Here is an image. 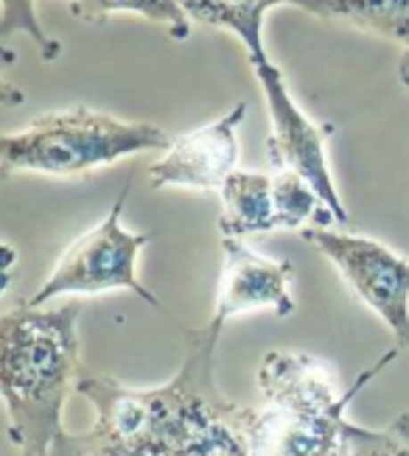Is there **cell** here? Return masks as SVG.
Here are the masks:
<instances>
[{
	"label": "cell",
	"instance_id": "e0dca14e",
	"mask_svg": "<svg viewBox=\"0 0 409 456\" xmlns=\"http://www.w3.org/2000/svg\"><path fill=\"white\" fill-rule=\"evenodd\" d=\"M48 456H82V451L76 448V440H73V434H62L60 440L53 443V448H51V453Z\"/></svg>",
	"mask_w": 409,
	"mask_h": 456
},
{
	"label": "cell",
	"instance_id": "8fae6325",
	"mask_svg": "<svg viewBox=\"0 0 409 456\" xmlns=\"http://www.w3.org/2000/svg\"><path fill=\"white\" fill-rule=\"evenodd\" d=\"M291 6L409 48V0H291Z\"/></svg>",
	"mask_w": 409,
	"mask_h": 456
},
{
	"label": "cell",
	"instance_id": "9a60e30c",
	"mask_svg": "<svg viewBox=\"0 0 409 456\" xmlns=\"http://www.w3.org/2000/svg\"><path fill=\"white\" fill-rule=\"evenodd\" d=\"M12 34H26L45 62H53L62 53V45L37 20L34 0H0V39L6 43Z\"/></svg>",
	"mask_w": 409,
	"mask_h": 456
},
{
	"label": "cell",
	"instance_id": "30bf717a",
	"mask_svg": "<svg viewBox=\"0 0 409 456\" xmlns=\"http://www.w3.org/2000/svg\"><path fill=\"white\" fill-rule=\"evenodd\" d=\"M222 238H244L252 232L278 230L272 205V176L261 171H233L219 191Z\"/></svg>",
	"mask_w": 409,
	"mask_h": 456
},
{
	"label": "cell",
	"instance_id": "9c48e42d",
	"mask_svg": "<svg viewBox=\"0 0 409 456\" xmlns=\"http://www.w3.org/2000/svg\"><path fill=\"white\" fill-rule=\"evenodd\" d=\"M291 277V261H269L239 238H222V272L213 320L227 322L247 311H272L278 316L295 314V300L289 294Z\"/></svg>",
	"mask_w": 409,
	"mask_h": 456
},
{
	"label": "cell",
	"instance_id": "4fadbf2b",
	"mask_svg": "<svg viewBox=\"0 0 409 456\" xmlns=\"http://www.w3.org/2000/svg\"><path fill=\"white\" fill-rule=\"evenodd\" d=\"M70 14L90 26H102L112 14H138L151 23L168 28L174 39H185L191 34V17L180 6V0H68Z\"/></svg>",
	"mask_w": 409,
	"mask_h": 456
},
{
	"label": "cell",
	"instance_id": "ba28073f",
	"mask_svg": "<svg viewBox=\"0 0 409 456\" xmlns=\"http://www.w3.org/2000/svg\"><path fill=\"white\" fill-rule=\"evenodd\" d=\"M244 118L247 102H239L217 121L180 134L149 168V183L154 188H193L219 193L227 176L239 171V126L244 124Z\"/></svg>",
	"mask_w": 409,
	"mask_h": 456
},
{
	"label": "cell",
	"instance_id": "6da1fadb",
	"mask_svg": "<svg viewBox=\"0 0 409 456\" xmlns=\"http://www.w3.org/2000/svg\"><path fill=\"white\" fill-rule=\"evenodd\" d=\"M225 322L185 330V355L160 387H127L82 370L76 392L95 409V423L73 434L82 456H247L256 409L233 403L217 381Z\"/></svg>",
	"mask_w": 409,
	"mask_h": 456
},
{
	"label": "cell",
	"instance_id": "52a82bcc",
	"mask_svg": "<svg viewBox=\"0 0 409 456\" xmlns=\"http://www.w3.org/2000/svg\"><path fill=\"white\" fill-rule=\"evenodd\" d=\"M249 68L256 73L261 93L266 98L272 132L266 137V154L272 166L278 171L289 168L298 171L303 180L317 191L331 219L339 224H348V210L342 205V196L337 191L334 176L328 168V154H325V129L317 126L311 118L295 104L278 65L269 56L249 59Z\"/></svg>",
	"mask_w": 409,
	"mask_h": 456
},
{
	"label": "cell",
	"instance_id": "8992f818",
	"mask_svg": "<svg viewBox=\"0 0 409 456\" xmlns=\"http://www.w3.org/2000/svg\"><path fill=\"white\" fill-rule=\"evenodd\" d=\"M303 241L334 266L348 289L373 311L409 350V257L398 255L376 238L306 227Z\"/></svg>",
	"mask_w": 409,
	"mask_h": 456
},
{
	"label": "cell",
	"instance_id": "ac0fdd59",
	"mask_svg": "<svg viewBox=\"0 0 409 456\" xmlns=\"http://www.w3.org/2000/svg\"><path fill=\"white\" fill-rule=\"evenodd\" d=\"M398 78H401V85H404V87H409V48L404 51L401 62H398Z\"/></svg>",
	"mask_w": 409,
	"mask_h": 456
},
{
	"label": "cell",
	"instance_id": "5bb4252c",
	"mask_svg": "<svg viewBox=\"0 0 409 456\" xmlns=\"http://www.w3.org/2000/svg\"><path fill=\"white\" fill-rule=\"evenodd\" d=\"M272 205H275L278 230H298L308 219H315L317 210L328 213L317 191L311 188L298 171H289V168L272 176Z\"/></svg>",
	"mask_w": 409,
	"mask_h": 456
},
{
	"label": "cell",
	"instance_id": "3957f363",
	"mask_svg": "<svg viewBox=\"0 0 409 456\" xmlns=\"http://www.w3.org/2000/svg\"><path fill=\"white\" fill-rule=\"evenodd\" d=\"M401 347L387 350L350 387L317 355L269 350L258 367L264 406L256 409L247 456H348L356 426L348 406L356 395L398 359Z\"/></svg>",
	"mask_w": 409,
	"mask_h": 456
},
{
	"label": "cell",
	"instance_id": "7a4b0ae2",
	"mask_svg": "<svg viewBox=\"0 0 409 456\" xmlns=\"http://www.w3.org/2000/svg\"><path fill=\"white\" fill-rule=\"evenodd\" d=\"M79 314V305L23 303L0 316V389L20 456H48L65 434V403L82 375Z\"/></svg>",
	"mask_w": 409,
	"mask_h": 456
},
{
	"label": "cell",
	"instance_id": "5b68a950",
	"mask_svg": "<svg viewBox=\"0 0 409 456\" xmlns=\"http://www.w3.org/2000/svg\"><path fill=\"white\" fill-rule=\"evenodd\" d=\"M129 196V180L124 183L119 200L112 202L104 219L93 230L82 232L60 255V261L43 281V286L29 297V305H48L60 297L73 294H104V291H129L151 308H163L138 277L141 252L149 247L151 235L132 232L121 224V213Z\"/></svg>",
	"mask_w": 409,
	"mask_h": 456
},
{
	"label": "cell",
	"instance_id": "277c9868",
	"mask_svg": "<svg viewBox=\"0 0 409 456\" xmlns=\"http://www.w3.org/2000/svg\"><path fill=\"white\" fill-rule=\"evenodd\" d=\"M168 134L146 121H121L107 112L70 107L45 112L0 141V171L82 176L132 154L168 149Z\"/></svg>",
	"mask_w": 409,
	"mask_h": 456
},
{
	"label": "cell",
	"instance_id": "7c38bea8",
	"mask_svg": "<svg viewBox=\"0 0 409 456\" xmlns=\"http://www.w3.org/2000/svg\"><path fill=\"white\" fill-rule=\"evenodd\" d=\"M283 4H291V0H180V6L191 20L236 34L247 51V59L266 56L264 17L269 14V9Z\"/></svg>",
	"mask_w": 409,
	"mask_h": 456
},
{
	"label": "cell",
	"instance_id": "2e32d148",
	"mask_svg": "<svg viewBox=\"0 0 409 456\" xmlns=\"http://www.w3.org/2000/svg\"><path fill=\"white\" fill-rule=\"evenodd\" d=\"M348 456H409V414H398L384 428L356 426Z\"/></svg>",
	"mask_w": 409,
	"mask_h": 456
}]
</instances>
